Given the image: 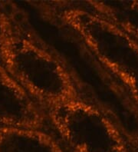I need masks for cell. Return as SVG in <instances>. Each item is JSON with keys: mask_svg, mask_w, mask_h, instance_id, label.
<instances>
[{"mask_svg": "<svg viewBox=\"0 0 138 152\" xmlns=\"http://www.w3.org/2000/svg\"><path fill=\"white\" fill-rule=\"evenodd\" d=\"M0 60L44 111L87 94L80 78L64 58L39 36L18 4L13 34L0 47Z\"/></svg>", "mask_w": 138, "mask_h": 152, "instance_id": "1", "label": "cell"}, {"mask_svg": "<svg viewBox=\"0 0 138 152\" xmlns=\"http://www.w3.org/2000/svg\"><path fill=\"white\" fill-rule=\"evenodd\" d=\"M48 128L74 152H120L124 134L98 101L84 96L45 110Z\"/></svg>", "mask_w": 138, "mask_h": 152, "instance_id": "2", "label": "cell"}, {"mask_svg": "<svg viewBox=\"0 0 138 152\" xmlns=\"http://www.w3.org/2000/svg\"><path fill=\"white\" fill-rule=\"evenodd\" d=\"M0 126L48 129L44 109L14 79L1 60Z\"/></svg>", "mask_w": 138, "mask_h": 152, "instance_id": "3", "label": "cell"}, {"mask_svg": "<svg viewBox=\"0 0 138 152\" xmlns=\"http://www.w3.org/2000/svg\"><path fill=\"white\" fill-rule=\"evenodd\" d=\"M49 129L0 126V152H64Z\"/></svg>", "mask_w": 138, "mask_h": 152, "instance_id": "4", "label": "cell"}, {"mask_svg": "<svg viewBox=\"0 0 138 152\" xmlns=\"http://www.w3.org/2000/svg\"><path fill=\"white\" fill-rule=\"evenodd\" d=\"M14 30V2L0 1V47L11 37Z\"/></svg>", "mask_w": 138, "mask_h": 152, "instance_id": "5", "label": "cell"}]
</instances>
